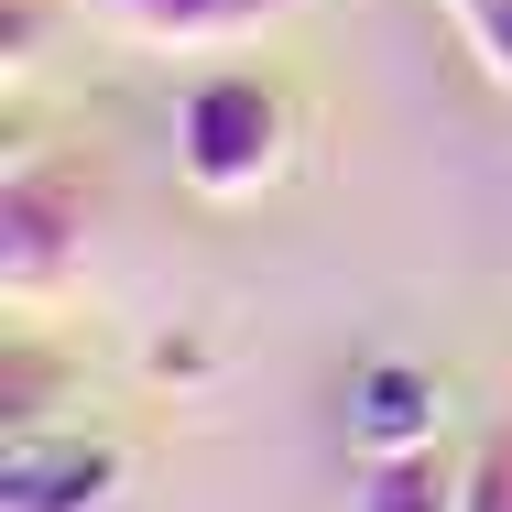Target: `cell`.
Here are the masks:
<instances>
[{"mask_svg":"<svg viewBox=\"0 0 512 512\" xmlns=\"http://www.w3.org/2000/svg\"><path fill=\"white\" fill-rule=\"evenodd\" d=\"M88 229H99V175L66 153H22L0 175V295L11 306L66 295V273L88 262Z\"/></svg>","mask_w":512,"mask_h":512,"instance_id":"1","label":"cell"},{"mask_svg":"<svg viewBox=\"0 0 512 512\" xmlns=\"http://www.w3.org/2000/svg\"><path fill=\"white\" fill-rule=\"evenodd\" d=\"M284 131H295V109L273 77H197L186 109H175V164H186V186L197 197H262L273 175H284Z\"/></svg>","mask_w":512,"mask_h":512,"instance_id":"2","label":"cell"},{"mask_svg":"<svg viewBox=\"0 0 512 512\" xmlns=\"http://www.w3.org/2000/svg\"><path fill=\"white\" fill-rule=\"evenodd\" d=\"M109 480H120V458L66 436V425H33L0 447V512H99Z\"/></svg>","mask_w":512,"mask_h":512,"instance_id":"3","label":"cell"},{"mask_svg":"<svg viewBox=\"0 0 512 512\" xmlns=\"http://www.w3.org/2000/svg\"><path fill=\"white\" fill-rule=\"evenodd\" d=\"M88 22H109L120 44H164V55H197V44H251L273 33L284 11L306 0H77Z\"/></svg>","mask_w":512,"mask_h":512,"instance_id":"4","label":"cell"},{"mask_svg":"<svg viewBox=\"0 0 512 512\" xmlns=\"http://www.w3.org/2000/svg\"><path fill=\"white\" fill-rule=\"evenodd\" d=\"M349 425H360L371 458H393V447H436V382H425L414 360H371V371L349 382Z\"/></svg>","mask_w":512,"mask_h":512,"instance_id":"5","label":"cell"},{"mask_svg":"<svg viewBox=\"0 0 512 512\" xmlns=\"http://www.w3.org/2000/svg\"><path fill=\"white\" fill-rule=\"evenodd\" d=\"M458 480L469 469H447L436 447H393V458L360 469V502L349 512H458Z\"/></svg>","mask_w":512,"mask_h":512,"instance_id":"6","label":"cell"},{"mask_svg":"<svg viewBox=\"0 0 512 512\" xmlns=\"http://www.w3.org/2000/svg\"><path fill=\"white\" fill-rule=\"evenodd\" d=\"M55 393H66V360H55L44 338H11V349H0V436L55 425Z\"/></svg>","mask_w":512,"mask_h":512,"instance_id":"7","label":"cell"},{"mask_svg":"<svg viewBox=\"0 0 512 512\" xmlns=\"http://www.w3.org/2000/svg\"><path fill=\"white\" fill-rule=\"evenodd\" d=\"M447 11H458L469 55H480V66H491V77L512 88V0H447Z\"/></svg>","mask_w":512,"mask_h":512,"instance_id":"8","label":"cell"},{"mask_svg":"<svg viewBox=\"0 0 512 512\" xmlns=\"http://www.w3.org/2000/svg\"><path fill=\"white\" fill-rule=\"evenodd\" d=\"M458 512H512V425L480 436V458H469V480H458Z\"/></svg>","mask_w":512,"mask_h":512,"instance_id":"9","label":"cell"}]
</instances>
